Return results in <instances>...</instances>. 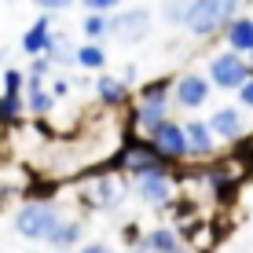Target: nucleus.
<instances>
[{"label": "nucleus", "mask_w": 253, "mask_h": 253, "mask_svg": "<svg viewBox=\"0 0 253 253\" xmlns=\"http://www.w3.org/2000/svg\"><path fill=\"white\" fill-rule=\"evenodd\" d=\"M239 7H242V0H191L184 11V26L195 37H213L235 15H242Z\"/></svg>", "instance_id": "1"}, {"label": "nucleus", "mask_w": 253, "mask_h": 253, "mask_svg": "<svg viewBox=\"0 0 253 253\" xmlns=\"http://www.w3.org/2000/svg\"><path fill=\"white\" fill-rule=\"evenodd\" d=\"M59 220H63V216H59V209L51 202H26L19 213H15V231H19L22 239H48Z\"/></svg>", "instance_id": "2"}, {"label": "nucleus", "mask_w": 253, "mask_h": 253, "mask_svg": "<svg viewBox=\"0 0 253 253\" xmlns=\"http://www.w3.org/2000/svg\"><path fill=\"white\" fill-rule=\"evenodd\" d=\"M253 77V70L246 63V55H235V51H220V55L209 59V84H216V88L224 92H235L239 84H246Z\"/></svg>", "instance_id": "3"}, {"label": "nucleus", "mask_w": 253, "mask_h": 253, "mask_svg": "<svg viewBox=\"0 0 253 253\" xmlns=\"http://www.w3.org/2000/svg\"><path fill=\"white\" fill-rule=\"evenodd\" d=\"M107 33L118 37V41H125V44H136V41H143L147 33H151V11H147V7H128V11L110 15Z\"/></svg>", "instance_id": "4"}, {"label": "nucleus", "mask_w": 253, "mask_h": 253, "mask_svg": "<svg viewBox=\"0 0 253 253\" xmlns=\"http://www.w3.org/2000/svg\"><path fill=\"white\" fill-rule=\"evenodd\" d=\"M151 132V147H154V154L169 165V162H184L187 158V147H184V125H176V121H169L165 118L162 125H154V128H147Z\"/></svg>", "instance_id": "5"}, {"label": "nucleus", "mask_w": 253, "mask_h": 253, "mask_svg": "<svg viewBox=\"0 0 253 253\" xmlns=\"http://www.w3.org/2000/svg\"><path fill=\"white\" fill-rule=\"evenodd\" d=\"M209 88H213V84L206 81V74H184V77H176V84H172V99H176V107H184V110H198L209 99Z\"/></svg>", "instance_id": "6"}, {"label": "nucleus", "mask_w": 253, "mask_h": 253, "mask_svg": "<svg viewBox=\"0 0 253 253\" xmlns=\"http://www.w3.org/2000/svg\"><path fill=\"white\" fill-rule=\"evenodd\" d=\"M206 128L213 132V139L231 143V139L246 136V118H242L239 107H220V110H213V118L206 121Z\"/></svg>", "instance_id": "7"}, {"label": "nucleus", "mask_w": 253, "mask_h": 253, "mask_svg": "<svg viewBox=\"0 0 253 253\" xmlns=\"http://www.w3.org/2000/svg\"><path fill=\"white\" fill-rule=\"evenodd\" d=\"M121 165H125L128 172L139 180V176H151V172H165V162L154 154V147L151 143H136V147H128L125 154L118 158Z\"/></svg>", "instance_id": "8"}, {"label": "nucleus", "mask_w": 253, "mask_h": 253, "mask_svg": "<svg viewBox=\"0 0 253 253\" xmlns=\"http://www.w3.org/2000/svg\"><path fill=\"white\" fill-rule=\"evenodd\" d=\"M81 198L92 209H114L121 198H125V191H121V184L114 176H99V180H92V184L81 191Z\"/></svg>", "instance_id": "9"}, {"label": "nucleus", "mask_w": 253, "mask_h": 253, "mask_svg": "<svg viewBox=\"0 0 253 253\" xmlns=\"http://www.w3.org/2000/svg\"><path fill=\"white\" fill-rule=\"evenodd\" d=\"M224 44L235 55H250L253 51V19L250 15H235V19L224 26Z\"/></svg>", "instance_id": "10"}, {"label": "nucleus", "mask_w": 253, "mask_h": 253, "mask_svg": "<svg viewBox=\"0 0 253 253\" xmlns=\"http://www.w3.org/2000/svg\"><path fill=\"white\" fill-rule=\"evenodd\" d=\"M136 195L143 198L147 206H169L172 198V184L165 172H151V176H139L136 180Z\"/></svg>", "instance_id": "11"}, {"label": "nucleus", "mask_w": 253, "mask_h": 253, "mask_svg": "<svg viewBox=\"0 0 253 253\" xmlns=\"http://www.w3.org/2000/svg\"><path fill=\"white\" fill-rule=\"evenodd\" d=\"M184 147H187L191 158H209V154H213L216 139L206 128V121H187L184 125Z\"/></svg>", "instance_id": "12"}, {"label": "nucleus", "mask_w": 253, "mask_h": 253, "mask_svg": "<svg viewBox=\"0 0 253 253\" xmlns=\"http://www.w3.org/2000/svg\"><path fill=\"white\" fill-rule=\"evenodd\" d=\"M165 99H169V95H147V99H139L132 121H136V125H143V128L162 125V121L169 118V103H165Z\"/></svg>", "instance_id": "13"}, {"label": "nucleus", "mask_w": 253, "mask_h": 253, "mask_svg": "<svg viewBox=\"0 0 253 253\" xmlns=\"http://www.w3.org/2000/svg\"><path fill=\"white\" fill-rule=\"evenodd\" d=\"M48 41H51V15H41L37 22L30 26V30L22 33V51L26 55H44V48H48Z\"/></svg>", "instance_id": "14"}, {"label": "nucleus", "mask_w": 253, "mask_h": 253, "mask_svg": "<svg viewBox=\"0 0 253 253\" xmlns=\"http://www.w3.org/2000/svg\"><path fill=\"white\" fill-rule=\"evenodd\" d=\"M95 95H99V103H103V107H121V103L128 99V88L118 81V77L99 74V77H95Z\"/></svg>", "instance_id": "15"}, {"label": "nucleus", "mask_w": 253, "mask_h": 253, "mask_svg": "<svg viewBox=\"0 0 253 253\" xmlns=\"http://www.w3.org/2000/svg\"><path fill=\"white\" fill-rule=\"evenodd\" d=\"M26 99H22V107H30L33 114H48L51 107H55V99H51V92H44V81H30L26 77Z\"/></svg>", "instance_id": "16"}, {"label": "nucleus", "mask_w": 253, "mask_h": 253, "mask_svg": "<svg viewBox=\"0 0 253 253\" xmlns=\"http://www.w3.org/2000/svg\"><path fill=\"white\" fill-rule=\"evenodd\" d=\"M77 239H81V224H77V220H59L55 231H51L44 242H48L51 250H70Z\"/></svg>", "instance_id": "17"}, {"label": "nucleus", "mask_w": 253, "mask_h": 253, "mask_svg": "<svg viewBox=\"0 0 253 253\" xmlns=\"http://www.w3.org/2000/svg\"><path fill=\"white\" fill-rule=\"evenodd\" d=\"M147 253H180V235L172 228H154L147 235Z\"/></svg>", "instance_id": "18"}, {"label": "nucleus", "mask_w": 253, "mask_h": 253, "mask_svg": "<svg viewBox=\"0 0 253 253\" xmlns=\"http://www.w3.org/2000/svg\"><path fill=\"white\" fill-rule=\"evenodd\" d=\"M74 63L84 70H103L107 66V51L99 44H81V48H74Z\"/></svg>", "instance_id": "19"}, {"label": "nucleus", "mask_w": 253, "mask_h": 253, "mask_svg": "<svg viewBox=\"0 0 253 253\" xmlns=\"http://www.w3.org/2000/svg\"><path fill=\"white\" fill-rule=\"evenodd\" d=\"M44 59L51 66H55V63H74V48H70V41L63 37V33H51V41L44 48Z\"/></svg>", "instance_id": "20"}, {"label": "nucleus", "mask_w": 253, "mask_h": 253, "mask_svg": "<svg viewBox=\"0 0 253 253\" xmlns=\"http://www.w3.org/2000/svg\"><path fill=\"white\" fill-rule=\"evenodd\" d=\"M22 118V95H4L0 92V125H11Z\"/></svg>", "instance_id": "21"}, {"label": "nucleus", "mask_w": 253, "mask_h": 253, "mask_svg": "<svg viewBox=\"0 0 253 253\" xmlns=\"http://www.w3.org/2000/svg\"><path fill=\"white\" fill-rule=\"evenodd\" d=\"M187 4H191V0H162V15H165V22L184 26V11H187Z\"/></svg>", "instance_id": "22"}, {"label": "nucleus", "mask_w": 253, "mask_h": 253, "mask_svg": "<svg viewBox=\"0 0 253 253\" xmlns=\"http://www.w3.org/2000/svg\"><path fill=\"white\" fill-rule=\"evenodd\" d=\"M81 30H84V37H88V41H99V37H107V15H84Z\"/></svg>", "instance_id": "23"}, {"label": "nucleus", "mask_w": 253, "mask_h": 253, "mask_svg": "<svg viewBox=\"0 0 253 253\" xmlns=\"http://www.w3.org/2000/svg\"><path fill=\"white\" fill-rule=\"evenodd\" d=\"M22 88H26L22 70H4V95H22Z\"/></svg>", "instance_id": "24"}, {"label": "nucleus", "mask_w": 253, "mask_h": 253, "mask_svg": "<svg viewBox=\"0 0 253 253\" xmlns=\"http://www.w3.org/2000/svg\"><path fill=\"white\" fill-rule=\"evenodd\" d=\"M26 77L30 81H44V77H51V63L44 55H33V63H30V70H26Z\"/></svg>", "instance_id": "25"}, {"label": "nucleus", "mask_w": 253, "mask_h": 253, "mask_svg": "<svg viewBox=\"0 0 253 253\" xmlns=\"http://www.w3.org/2000/svg\"><path fill=\"white\" fill-rule=\"evenodd\" d=\"M84 7H88L92 15H107V11H114L118 4H125V0H81Z\"/></svg>", "instance_id": "26"}, {"label": "nucleus", "mask_w": 253, "mask_h": 253, "mask_svg": "<svg viewBox=\"0 0 253 253\" xmlns=\"http://www.w3.org/2000/svg\"><path fill=\"white\" fill-rule=\"evenodd\" d=\"M33 4H37L41 11H63V7H70L74 0H33Z\"/></svg>", "instance_id": "27"}, {"label": "nucleus", "mask_w": 253, "mask_h": 253, "mask_svg": "<svg viewBox=\"0 0 253 253\" xmlns=\"http://www.w3.org/2000/svg\"><path fill=\"white\" fill-rule=\"evenodd\" d=\"M239 107H253V81H246V84H239Z\"/></svg>", "instance_id": "28"}, {"label": "nucleus", "mask_w": 253, "mask_h": 253, "mask_svg": "<svg viewBox=\"0 0 253 253\" xmlns=\"http://www.w3.org/2000/svg\"><path fill=\"white\" fill-rule=\"evenodd\" d=\"M66 92H70V81H51V99H59Z\"/></svg>", "instance_id": "29"}, {"label": "nucleus", "mask_w": 253, "mask_h": 253, "mask_svg": "<svg viewBox=\"0 0 253 253\" xmlns=\"http://www.w3.org/2000/svg\"><path fill=\"white\" fill-rule=\"evenodd\" d=\"M81 253H114L110 246H103V242H88V246H84Z\"/></svg>", "instance_id": "30"}, {"label": "nucleus", "mask_w": 253, "mask_h": 253, "mask_svg": "<svg viewBox=\"0 0 253 253\" xmlns=\"http://www.w3.org/2000/svg\"><path fill=\"white\" fill-rule=\"evenodd\" d=\"M136 74H139V70H136V66H125V81H121V84H125V88H128V84H132V81H136Z\"/></svg>", "instance_id": "31"}]
</instances>
